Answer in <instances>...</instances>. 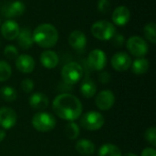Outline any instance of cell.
<instances>
[{
    "mask_svg": "<svg viewBox=\"0 0 156 156\" xmlns=\"http://www.w3.org/2000/svg\"><path fill=\"white\" fill-rule=\"evenodd\" d=\"M52 110L58 118L68 122H74L81 116L83 106L78 97L66 92L58 94L53 100Z\"/></svg>",
    "mask_w": 156,
    "mask_h": 156,
    "instance_id": "6da1fadb",
    "label": "cell"
},
{
    "mask_svg": "<svg viewBox=\"0 0 156 156\" xmlns=\"http://www.w3.org/2000/svg\"><path fill=\"white\" fill-rule=\"evenodd\" d=\"M34 43L44 48L54 47L58 40V32L55 26L51 24H41L37 26L32 33Z\"/></svg>",
    "mask_w": 156,
    "mask_h": 156,
    "instance_id": "7a4b0ae2",
    "label": "cell"
},
{
    "mask_svg": "<svg viewBox=\"0 0 156 156\" xmlns=\"http://www.w3.org/2000/svg\"><path fill=\"white\" fill-rule=\"evenodd\" d=\"M31 124L35 130L40 133H48L52 131L57 124L56 118L49 112L41 111L37 112L31 120Z\"/></svg>",
    "mask_w": 156,
    "mask_h": 156,
    "instance_id": "3957f363",
    "label": "cell"
},
{
    "mask_svg": "<svg viewBox=\"0 0 156 156\" xmlns=\"http://www.w3.org/2000/svg\"><path fill=\"white\" fill-rule=\"evenodd\" d=\"M105 123L104 116L97 111H90L80 117V126L88 131L101 130Z\"/></svg>",
    "mask_w": 156,
    "mask_h": 156,
    "instance_id": "277c9868",
    "label": "cell"
},
{
    "mask_svg": "<svg viewBox=\"0 0 156 156\" xmlns=\"http://www.w3.org/2000/svg\"><path fill=\"white\" fill-rule=\"evenodd\" d=\"M83 76L82 67L77 62H69L61 69V78L64 83L74 85L78 83Z\"/></svg>",
    "mask_w": 156,
    "mask_h": 156,
    "instance_id": "5b68a950",
    "label": "cell"
},
{
    "mask_svg": "<svg viewBox=\"0 0 156 156\" xmlns=\"http://www.w3.org/2000/svg\"><path fill=\"white\" fill-rule=\"evenodd\" d=\"M92 36L100 40H110L115 35V27L108 20H99L91 26Z\"/></svg>",
    "mask_w": 156,
    "mask_h": 156,
    "instance_id": "8992f818",
    "label": "cell"
},
{
    "mask_svg": "<svg viewBox=\"0 0 156 156\" xmlns=\"http://www.w3.org/2000/svg\"><path fill=\"white\" fill-rule=\"evenodd\" d=\"M126 48L129 52L136 58H144L149 50L147 42L139 36H132L128 38Z\"/></svg>",
    "mask_w": 156,
    "mask_h": 156,
    "instance_id": "52a82bcc",
    "label": "cell"
},
{
    "mask_svg": "<svg viewBox=\"0 0 156 156\" xmlns=\"http://www.w3.org/2000/svg\"><path fill=\"white\" fill-rule=\"evenodd\" d=\"M88 65L92 70L101 71L107 64V56L105 52L100 48H95L91 50L88 55Z\"/></svg>",
    "mask_w": 156,
    "mask_h": 156,
    "instance_id": "ba28073f",
    "label": "cell"
},
{
    "mask_svg": "<svg viewBox=\"0 0 156 156\" xmlns=\"http://www.w3.org/2000/svg\"><path fill=\"white\" fill-rule=\"evenodd\" d=\"M115 103V95L110 90L100 91L95 97V105L101 111H108L113 107Z\"/></svg>",
    "mask_w": 156,
    "mask_h": 156,
    "instance_id": "9c48e42d",
    "label": "cell"
},
{
    "mask_svg": "<svg viewBox=\"0 0 156 156\" xmlns=\"http://www.w3.org/2000/svg\"><path fill=\"white\" fill-rule=\"evenodd\" d=\"M132 62H133V60H132V58L130 57V55L123 51L115 53L111 59L112 67L116 71H120V72L128 70L131 68Z\"/></svg>",
    "mask_w": 156,
    "mask_h": 156,
    "instance_id": "30bf717a",
    "label": "cell"
},
{
    "mask_svg": "<svg viewBox=\"0 0 156 156\" xmlns=\"http://www.w3.org/2000/svg\"><path fill=\"white\" fill-rule=\"evenodd\" d=\"M17 122L16 112L10 107L0 108V126L4 130L12 129Z\"/></svg>",
    "mask_w": 156,
    "mask_h": 156,
    "instance_id": "8fae6325",
    "label": "cell"
},
{
    "mask_svg": "<svg viewBox=\"0 0 156 156\" xmlns=\"http://www.w3.org/2000/svg\"><path fill=\"white\" fill-rule=\"evenodd\" d=\"M36 66L35 59L27 54H21L16 58V69L24 74L31 73Z\"/></svg>",
    "mask_w": 156,
    "mask_h": 156,
    "instance_id": "7c38bea8",
    "label": "cell"
},
{
    "mask_svg": "<svg viewBox=\"0 0 156 156\" xmlns=\"http://www.w3.org/2000/svg\"><path fill=\"white\" fill-rule=\"evenodd\" d=\"M20 31L19 25L12 19L5 20L3 25L1 26V33L2 36L7 40H14L16 39Z\"/></svg>",
    "mask_w": 156,
    "mask_h": 156,
    "instance_id": "4fadbf2b",
    "label": "cell"
},
{
    "mask_svg": "<svg viewBox=\"0 0 156 156\" xmlns=\"http://www.w3.org/2000/svg\"><path fill=\"white\" fill-rule=\"evenodd\" d=\"M131 18V12L130 9L125 5L117 6L112 16V22L117 26H125Z\"/></svg>",
    "mask_w": 156,
    "mask_h": 156,
    "instance_id": "5bb4252c",
    "label": "cell"
},
{
    "mask_svg": "<svg viewBox=\"0 0 156 156\" xmlns=\"http://www.w3.org/2000/svg\"><path fill=\"white\" fill-rule=\"evenodd\" d=\"M69 44L70 47L76 50H83L87 45L86 35L80 30H73L69 36Z\"/></svg>",
    "mask_w": 156,
    "mask_h": 156,
    "instance_id": "9a60e30c",
    "label": "cell"
},
{
    "mask_svg": "<svg viewBox=\"0 0 156 156\" xmlns=\"http://www.w3.org/2000/svg\"><path fill=\"white\" fill-rule=\"evenodd\" d=\"M28 102L31 108L37 111H44L48 107L49 101L47 95L42 92H34L30 95Z\"/></svg>",
    "mask_w": 156,
    "mask_h": 156,
    "instance_id": "2e32d148",
    "label": "cell"
},
{
    "mask_svg": "<svg viewBox=\"0 0 156 156\" xmlns=\"http://www.w3.org/2000/svg\"><path fill=\"white\" fill-rule=\"evenodd\" d=\"M40 62L42 66L48 69H52L58 65L59 58L53 50H45L40 55Z\"/></svg>",
    "mask_w": 156,
    "mask_h": 156,
    "instance_id": "e0dca14e",
    "label": "cell"
},
{
    "mask_svg": "<svg viewBox=\"0 0 156 156\" xmlns=\"http://www.w3.org/2000/svg\"><path fill=\"white\" fill-rule=\"evenodd\" d=\"M76 151L84 156H90L95 153V144L89 139H80L75 144Z\"/></svg>",
    "mask_w": 156,
    "mask_h": 156,
    "instance_id": "ac0fdd59",
    "label": "cell"
},
{
    "mask_svg": "<svg viewBox=\"0 0 156 156\" xmlns=\"http://www.w3.org/2000/svg\"><path fill=\"white\" fill-rule=\"evenodd\" d=\"M16 39H17L19 47L22 49H29L34 44L32 32L27 27L20 29Z\"/></svg>",
    "mask_w": 156,
    "mask_h": 156,
    "instance_id": "d6986e66",
    "label": "cell"
},
{
    "mask_svg": "<svg viewBox=\"0 0 156 156\" xmlns=\"http://www.w3.org/2000/svg\"><path fill=\"white\" fill-rule=\"evenodd\" d=\"M26 10V5L21 1H14L10 3L5 10V16L7 17H15V16H20L23 15V13Z\"/></svg>",
    "mask_w": 156,
    "mask_h": 156,
    "instance_id": "ffe728a7",
    "label": "cell"
},
{
    "mask_svg": "<svg viewBox=\"0 0 156 156\" xmlns=\"http://www.w3.org/2000/svg\"><path fill=\"white\" fill-rule=\"evenodd\" d=\"M80 90L81 95L86 99H90L96 95L97 86L96 83L90 79H85L80 87Z\"/></svg>",
    "mask_w": 156,
    "mask_h": 156,
    "instance_id": "44dd1931",
    "label": "cell"
},
{
    "mask_svg": "<svg viewBox=\"0 0 156 156\" xmlns=\"http://www.w3.org/2000/svg\"><path fill=\"white\" fill-rule=\"evenodd\" d=\"M150 67V63L148 59L144 58H137L134 61L132 62L131 69L132 71L136 75H143L145 74Z\"/></svg>",
    "mask_w": 156,
    "mask_h": 156,
    "instance_id": "7402d4cb",
    "label": "cell"
},
{
    "mask_svg": "<svg viewBox=\"0 0 156 156\" xmlns=\"http://www.w3.org/2000/svg\"><path fill=\"white\" fill-rule=\"evenodd\" d=\"M99 156H122L121 149L112 144H102L98 152Z\"/></svg>",
    "mask_w": 156,
    "mask_h": 156,
    "instance_id": "603a6c76",
    "label": "cell"
},
{
    "mask_svg": "<svg viewBox=\"0 0 156 156\" xmlns=\"http://www.w3.org/2000/svg\"><path fill=\"white\" fill-rule=\"evenodd\" d=\"M0 97L6 102H13L17 98V92L11 86H3L0 88Z\"/></svg>",
    "mask_w": 156,
    "mask_h": 156,
    "instance_id": "cb8c5ba5",
    "label": "cell"
},
{
    "mask_svg": "<svg viewBox=\"0 0 156 156\" xmlns=\"http://www.w3.org/2000/svg\"><path fill=\"white\" fill-rule=\"evenodd\" d=\"M64 133L66 137L69 140H76L80 135V130L79 125L75 122H69V123L65 126Z\"/></svg>",
    "mask_w": 156,
    "mask_h": 156,
    "instance_id": "d4e9b609",
    "label": "cell"
},
{
    "mask_svg": "<svg viewBox=\"0 0 156 156\" xmlns=\"http://www.w3.org/2000/svg\"><path fill=\"white\" fill-rule=\"evenodd\" d=\"M144 34L147 40L151 43H156V25L154 22H150L146 24L144 27Z\"/></svg>",
    "mask_w": 156,
    "mask_h": 156,
    "instance_id": "484cf974",
    "label": "cell"
},
{
    "mask_svg": "<svg viewBox=\"0 0 156 156\" xmlns=\"http://www.w3.org/2000/svg\"><path fill=\"white\" fill-rule=\"evenodd\" d=\"M12 75V68L8 62L0 60V82L6 81Z\"/></svg>",
    "mask_w": 156,
    "mask_h": 156,
    "instance_id": "4316f807",
    "label": "cell"
},
{
    "mask_svg": "<svg viewBox=\"0 0 156 156\" xmlns=\"http://www.w3.org/2000/svg\"><path fill=\"white\" fill-rule=\"evenodd\" d=\"M144 138L153 147L156 146V128L154 126H152L148 128L144 133Z\"/></svg>",
    "mask_w": 156,
    "mask_h": 156,
    "instance_id": "83f0119b",
    "label": "cell"
},
{
    "mask_svg": "<svg viewBox=\"0 0 156 156\" xmlns=\"http://www.w3.org/2000/svg\"><path fill=\"white\" fill-rule=\"evenodd\" d=\"M4 54L8 59H16L18 57V50L13 45H7L4 49Z\"/></svg>",
    "mask_w": 156,
    "mask_h": 156,
    "instance_id": "f1b7e54d",
    "label": "cell"
},
{
    "mask_svg": "<svg viewBox=\"0 0 156 156\" xmlns=\"http://www.w3.org/2000/svg\"><path fill=\"white\" fill-rule=\"evenodd\" d=\"M35 87L34 81L30 79H24L21 82V89L25 93H30L33 91Z\"/></svg>",
    "mask_w": 156,
    "mask_h": 156,
    "instance_id": "f546056e",
    "label": "cell"
},
{
    "mask_svg": "<svg viewBox=\"0 0 156 156\" xmlns=\"http://www.w3.org/2000/svg\"><path fill=\"white\" fill-rule=\"evenodd\" d=\"M98 10L102 14H107L111 10V3L109 0H99L97 3Z\"/></svg>",
    "mask_w": 156,
    "mask_h": 156,
    "instance_id": "4dcf8cb0",
    "label": "cell"
},
{
    "mask_svg": "<svg viewBox=\"0 0 156 156\" xmlns=\"http://www.w3.org/2000/svg\"><path fill=\"white\" fill-rule=\"evenodd\" d=\"M112 41H113V44L116 46V47H122L125 41V38L123 37L122 34H117V35H114L112 37Z\"/></svg>",
    "mask_w": 156,
    "mask_h": 156,
    "instance_id": "1f68e13d",
    "label": "cell"
},
{
    "mask_svg": "<svg viewBox=\"0 0 156 156\" xmlns=\"http://www.w3.org/2000/svg\"><path fill=\"white\" fill-rule=\"evenodd\" d=\"M111 80V75L108 71H101L99 75V80L102 84H107Z\"/></svg>",
    "mask_w": 156,
    "mask_h": 156,
    "instance_id": "d6a6232c",
    "label": "cell"
},
{
    "mask_svg": "<svg viewBox=\"0 0 156 156\" xmlns=\"http://www.w3.org/2000/svg\"><path fill=\"white\" fill-rule=\"evenodd\" d=\"M141 156H156V150L154 147H146L142 151Z\"/></svg>",
    "mask_w": 156,
    "mask_h": 156,
    "instance_id": "836d02e7",
    "label": "cell"
},
{
    "mask_svg": "<svg viewBox=\"0 0 156 156\" xmlns=\"http://www.w3.org/2000/svg\"><path fill=\"white\" fill-rule=\"evenodd\" d=\"M5 136H6L5 131L4 129H0V143H2L5 140Z\"/></svg>",
    "mask_w": 156,
    "mask_h": 156,
    "instance_id": "e575fe53",
    "label": "cell"
},
{
    "mask_svg": "<svg viewBox=\"0 0 156 156\" xmlns=\"http://www.w3.org/2000/svg\"><path fill=\"white\" fill-rule=\"evenodd\" d=\"M122 156H138L136 154H133V153H128V154H125L124 155Z\"/></svg>",
    "mask_w": 156,
    "mask_h": 156,
    "instance_id": "d590c367",
    "label": "cell"
}]
</instances>
